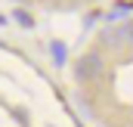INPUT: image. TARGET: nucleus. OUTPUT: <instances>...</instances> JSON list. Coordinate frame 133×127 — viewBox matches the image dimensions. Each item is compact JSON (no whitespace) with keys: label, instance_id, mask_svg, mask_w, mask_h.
I'll list each match as a JSON object with an SVG mask.
<instances>
[{"label":"nucleus","instance_id":"obj_2","mask_svg":"<svg viewBox=\"0 0 133 127\" xmlns=\"http://www.w3.org/2000/svg\"><path fill=\"white\" fill-rule=\"evenodd\" d=\"M105 40L115 43V47L133 43V22H124V25H118V28H108V31H105Z\"/></svg>","mask_w":133,"mask_h":127},{"label":"nucleus","instance_id":"obj_1","mask_svg":"<svg viewBox=\"0 0 133 127\" xmlns=\"http://www.w3.org/2000/svg\"><path fill=\"white\" fill-rule=\"evenodd\" d=\"M77 68V78L81 81H90V78H99V71H102V59L96 56V53H90V56H84L81 62L74 65Z\"/></svg>","mask_w":133,"mask_h":127}]
</instances>
